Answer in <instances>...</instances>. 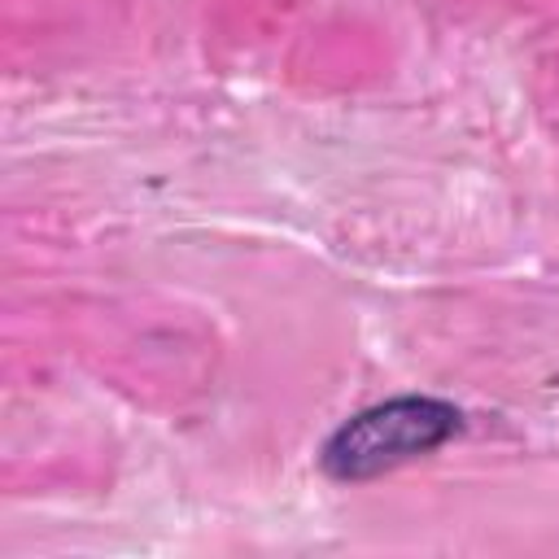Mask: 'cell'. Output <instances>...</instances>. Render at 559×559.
<instances>
[{
    "label": "cell",
    "instance_id": "obj_1",
    "mask_svg": "<svg viewBox=\"0 0 559 559\" xmlns=\"http://www.w3.org/2000/svg\"><path fill=\"white\" fill-rule=\"evenodd\" d=\"M459 428V411L437 397H397L354 415L323 445V467L341 480H362L437 450Z\"/></svg>",
    "mask_w": 559,
    "mask_h": 559
}]
</instances>
